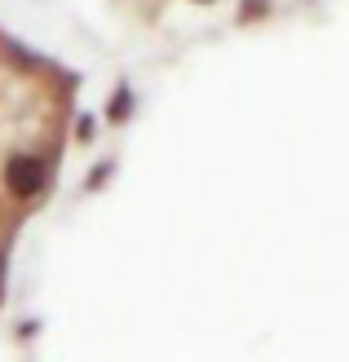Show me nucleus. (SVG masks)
<instances>
[{"instance_id": "obj_1", "label": "nucleus", "mask_w": 349, "mask_h": 362, "mask_svg": "<svg viewBox=\"0 0 349 362\" xmlns=\"http://www.w3.org/2000/svg\"><path fill=\"white\" fill-rule=\"evenodd\" d=\"M71 111V80L0 31V283L13 239L58 181Z\"/></svg>"}]
</instances>
